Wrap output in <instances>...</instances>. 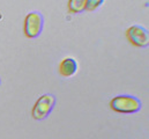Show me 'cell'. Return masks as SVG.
I'll use <instances>...</instances> for the list:
<instances>
[{"mask_svg":"<svg viewBox=\"0 0 149 139\" xmlns=\"http://www.w3.org/2000/svg\"><path fill=\"white\" fill-rule=\"evenodd\" d=\"M110 107L113 111L120 114H134L141 110V101L132 95H118L114 96L110 102Z\"/></svg>","mask_w":149,"mask_h":139,"instance_id":"obj_1","label":"cell"},{"mask_svg":"<svg viewBox=\"0 0 149 139\" xmlns=\"http://www.w3.org/2000/svg\"><path fill=\"white\" fill-rule=\"evenodd\" d=\"M44 18L37 11L30 12L24 20V34L29 38H36L43 32Z\"/></svg>","mask_w":149,"mask_h":139,"instance_id":"obj_2","label":"cell"},{"mask_svg":"<svg viewBox=\"0 0 149 139\" xmlns=\"http://www.w3.org/2000/svg\"><path fill=\"white\" fill-rule=\"evenodd\" d=\"M56 104V96L52 94H44L37 100L33 108V117L35 119H45L52 111Z\"/></svg>","mask_w":149,"mask_h":139,"instance_id":"obj_3","label":"cell"},{"mask_svg":"<svg viewBox=\"0 0 149 139\" xmlns=\"http://www.w3.org/2000/svg\"><path fill=\"white\" fill-rule=\"evenodd\" d=\"M126 35L130 42L135 46L146 48L149 45V32L140 25L131 26L127 29Z\"/></svg>","mask_w":149,"mask_h":139,"instance_id":"obj_4","label":"cell"},{"mask_svg":"<svg viewBox=\"0 0 149 139\" xmlns=\"http://www.w3.org/2000/svg\"><path fill=\"white\" fill-rule=\"evenodd\" d=\"M79 69V65H77V62L76 59L72 58V57H67L65 59L61 60L60 65H59V72L61 75L66 77V78H70V77H73L76 74Z\"/></svg>","mask_w":149,"mask_h":139,"instance_id":"obj_5","label":"cell"},{"mask_svg":"<svg viewBox=\"0 0 149 139\" xmlns=\"http://www.w3.org/2000/svg\"><path fill=\"white\" fill-rule=\"evenodd\" d=\"M86 1L87 0H70L68 1V9L71 13H81L86 9Z\"/></svg>","mask_w":149,"mask_h":139,"instance_id":"obj_6","label":"cell"},{"mask_svg":"<svg viewBox=\"0 0 149 139\" xmlns=\"http://www.w3.org/2000/svg\"><path fill=\"white\" fill-rule=\"evenodd\" d=\"M104 0H87L86 1V9L87 11H95L103 5Z\"/></svg>","mask_w":149,"mask_h":139,"instance_id":"obj_7","label":"cell"}]
</instances>
